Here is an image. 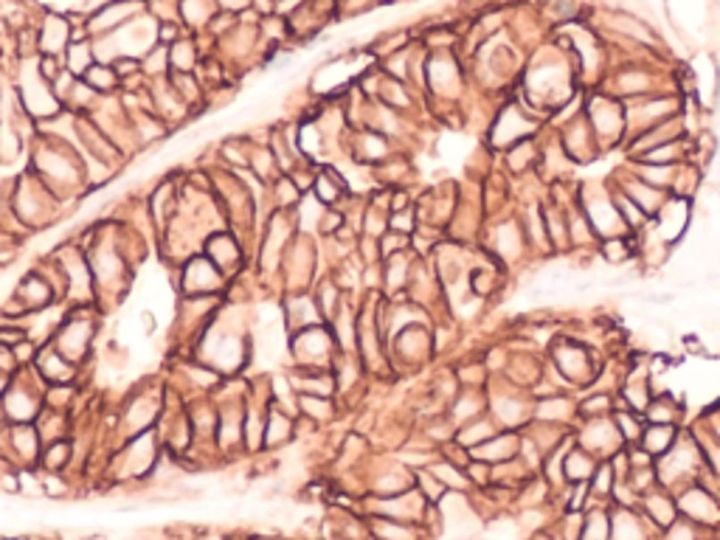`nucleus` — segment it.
Instances as JSON below:
<instances>
[{
	"label": "nucleus",
	"mask_w": 720,
	"mask_h": 540,
	"mask_svg": "<svg viewBox=\"0 0 720 540\" xmlns=\"http://www.w3.org/2000/svg\"><path fill=\"white\" fill-rule=\"evenodd\" d=\"M37 442H40V434H37L31 426H26V422H23V426L12 428V445H14V451H21L26 459H31V456L37 459V453H40V451H37Z\"/></svg>",
	"instance_id": "25"
},
{
	"label": "nucleus",
	"mask_w": 720,
	"mask_h": 540,
	"mask_svg": "<svg viewBox=\"0 0 720 540\" xmlns=\"http://www.w3.org/2000/svg\"><path fill=\"white\" fill-rule=\"evenodd\" d=\"M614 422L619 428V436L625 445H639L641 434H645V422H641V414L631 411V409H616L614 411Z\"/></svg>",
	"instance_id": "22"
},
{
	"label": "nucleus",
	"mask_w": 720,
	"mask_h": 540,
	"mask_svg": "<svg viewBox=\"0 0 720 540\" xmlns=\"http://www.w3.org/2000/svg\"><path fill=\"white\" fill-rule=\"evenodd\" d=\"M6 414L9 417H14V419H21V422H26V419H31L34 414H37V400L29 394V392H23V389H14L9 392V405H6Z\"/></svg>",
	"instance_id": "24"
},
{
	"label": "nucleus",
	"mask_w": 720,
	"mask_h": 540,
	"mask_svg": "<svg viewBox=\"0 0 720 540\" xmlns=\"http://www.w3.org/2000/svg\"><path fill=\"white\" fill-rule=\"evenodd\" d=\"M82 80L99 93V96H110V93H115L122 88V76H119V71L113 68V63H96Z\"/></svg>",
	"instance_id": "19"
},
{
	"label": "nucleus",
	"mask_w": 720,
	"mask_h": 540,
	"mask_svg": "<svg viewBox=\"0 0 720 540\" xmlns=\"http://www.w3.org/2000/svg\"><path fill=\"white\" fill-rule=\"evenodd\" d=\"M183 284L189 296H208L223 284V270L211 259H194L183 270Z\"/></svg>",
	"instance_id": "7"
},
{
	"label": "nucleus",
	"mask_w": 720,
	"mask_h": 540,
	"mask_svg": "<svg viewBox=\"0 0 720 540\" xmlns=\"http://www.w3.org/2000/svg\"><path fill=\"white\" fill-rule=\"evenodd\" d=\"M628 181H631V183H625V189H622V191H625V195H628V198H631V200H633V203L653 220V217L658 215V208L667 203L670 195H667L665 189L650 186L648 181H641V178H628Z\"/></svg>",
	"instance_id": "11"
},
{
	"label": "nucleus",
	"mask_w": 720,
	"mask_h": 540,
	"mask_svg": "<svg viewBox=\"0 0 720 540\" xmlns=\"http://www.w3.org/2000/svg\"><path fill=\"white\" fill-rule=\"evenodd\" d=\"M217 0H181V23L186 31H208L211 21L217 17Z\"/></svg>",
	"instance_id": "12"
},
{
	"label": "nucleus",
	"mask_w": 720,
	"mask_h": 540,
	"mask_svg": "<svg viewBox=\"0 0 720 540\" xmlns=\"http://www.w3.org/2000/svg\"><path fill=\"white\" fill-rule=\"evenodd\" d=\"M4 419H6V411H4V409H0V422H4Z\"/></svg>",
	"instance_id": "32"
},
{
	"label": "nucleus",
	"mask_w": 720,
	"mask_h": 540,
	"mask_svg": "<svg viewBox=\"0 0 720 540\" xmlns=\"http://www.w3.org/2000/svg\"><path fill=\"white\" fill-rule=\"evenodd\" d=\"M37 366H40L43 377L56 383V385H65L73 377V360H68L60 350H54V346H48V350L40 355Z\"/></svg>",
	"instance_id": "15"
},
{
	"label": "nucleus",
	"mask_w": 720,
	"mask_h": 540,
	"mask_svg": "<svg viewBox=\"0 0 720 540\" xmlns=\"http://www.w3.org/2000/svg\"><path fill=\"white\" fill-rule=\"evenodd\" d=\"M299 405L307 417H316V419H326L329 417V400L326 397H318V394H301L299 397Z\"/></svg>",
	"instance_id": "27"
},
{
	"label": "nucleus",
	"mask_w": 720,
	"mask_h": 540,
	"mask_svg": "<svg viewBox=\"0 0 720 540\" xmlns=\"http://www.w3.org/2000/svg\"><path fill=\"white\" fill-rule=\"evenodd\" d=\"M284 313H287V324L296 326V330H307V326L318 324V304L309 296H301V293L287 299Z\"/></svg>",
	"instance_id": "16"
},
{
	"label": "nucleus",
	"mask_w": 720,
	"mask_h": 540,
	"mask_svg": "<svg viewBox=\"0 0 720 540\" xmlns=\"http://www.w3.org/2000/svg\"><path fill=\"white\" fill-rule=\"evenodd\" d=\"M557 358H566V363H557L560 366V372L563 377H566L572 385H582V380H591V360H589V352L582 350V346L577 343H566V346H560L557 350Z\"/></svg>",
	"instance_id": "10"
},
{
	"label": "nucleus",
	"mask_w": 720,
	"mask_h": 540,
	"mask_svg": "<svg viewBox=\"0 0 720 540\" xmlns=\"http://www.w3.org/2000/svg\"><path fill=\"white\" fill-rule=\"evenodd\" d=\"M73 26L68 21V14H54L46 12L43 23L37 26V46H40V54H51V56H65L68 46L73 43Z\"/></svg>",
	"instance_id": "4"
},
{
	"label": "nucleus",
	"mask_w": 720,
	"mask_h": 540,
	"mask_svg": "<svg viewBox=\"0 0 720 540\" xmlns=\"http://www.w3.org/2000/svg\"><path fill=\"white\" fill-rule=\"evenodd\" d=\"M535 540H560V537H555V535H540V537H535Z\"/></svg>",
	"instance_id": "31"
},
{
	"label": "nucleus",
	"mask_w": 720,
	"mask_h": 540,
	"mask_svg": "<svg viewBox=\"0 0 720 540\" xmlns=\"http://www.w3.org/2000/svg\"><path fill=\"white\" fill-rule=\"evenodd\" d=\"M267 428H270V431H265L267 445H276L279 439H287L290 436V419L282 417L279 411H274V417H270V422H267Z\"/></svg>",
	"instance_id": "29"
},
{
	"label": "nucleus",
	"mask_w": 720,
	"mask_h": 540,
	"mask_svg": "<svg viewBox=\"0 0 720 540\" xmlns=\"http://www.w3.org/2000/svg\"><path fill=\"white\" fill-rule=\"evenodd\" d=\"M675 504H678L681 518L692 520V524H698V527H717L720 524L717 498L709 490L700 487L698 481H692V485H687L684 490L678 493Z\"/></svg>",
	"instance_id": "2"
},
{
	"label": "nucleus",
	"mask_w": 720,
	"mask_h": 540,
	"mask_svg": "<svg viewBox=\"0 0 720 540\" xmlns=\"http://www.w3.org/2000/svg\"><path fill=\"white\" fill-rule=\"evenodd\" d=\"M372 532L380 540H417L414 527H408L405 520H392V518H380L372 524Z\"/></svg>",
	"instance_id": "23"
},
{
	"label": "nucleus",
	"mask_w": 720,
	"mask_h": 540,
	"mask_svg": "<svg viewBox=\"0 0 720 540\" xmlns=\"http://www.w3.org/2000/svg\"><path fill=\"white\" fill-rule=\"evenodd\" d=\"M169 65L172 73H194L198 68V46H194L191 37H181L169 46Z\"/></svg>",
	"instance_id": "18"
},
{
	"label": "nucleus",
	"mask_w": 720,
	"mask_h": 540,
	"mask_svg": "<svg viewBox=\"0 0 720 540\" xmlns=\"http://www.w3.org/2000/svg\"><path fill=\"white\" fill-rule=\"evenodd\" d=\"M675 439H678V426H658V422H653V426H645L639 448L650 453L653 459H661L675 445Z\"/></svg>",
	"instance_id": "14"
},
{
	"label": "nucleus",
	"mask_w": 720,
	"mask_h": 540,
	"mask_svg": "<svg viewBox=\"0 0 720 540\" xmlns=\"http://www.w3.org/2000/svg\"><path fill=\"white\" fill-rule=\"evenodd\" d=\"M648 518L633 507L611 510V540H648Z\"/></svg>",
	"instance_id": "9"
},
{
	"label": "nucleus",
	"mask_w": 720,
	"mask_h": 540,
	"mask_svg": "<svg viewBox=\"0 0 720 540\" xmlns=\"http://www.w3.org/2000/svg\"><path fill=\"white\" fill-rule=\"evenodd\" d=\"M51 293H54V287L40 276V274H31L23 279V284L17 287V299H21L26 304V310H40L43 304L51 301Z\"/></svg>",
	"instance_id": "17"
},
{
	"label": "nucleus",
	"mask_w": 720,
	"mask_h": 540,
	"mask_svg": "<svg viewBox=\"0 0 720 540\" xmlns=\"http://www.w3.org/2000/svg\"><path fill=\"white\" fill-rule=\"evenodd\" d=\"M63 63H65V71H71L73 76H82L99 63L96 60V48H93V40L90 37H73V43L68 46L65 56H63Z\"/></svg>",
	"instance_id": "13"
},
{
	"label": "nucleus",
	"mask_w": 720,
	"mask_h": 540,
	"mask_svg": "<svg viewBox=\"0 0 720 540\" xmlns=\"http://www.w3.org/2000/svg\"><path fill=\"white\" fill-rule=\"evenodd\" d=\"M580 540H611V512L606 507L586 510L580 527Z\"/></svg>",
	"instance_id": "20"
},
{
	"label": "nucleus",
	"mask_w": 720,
	"mask_h": 540,
	"mask_svg": "<svg viewBox=\"0 0 720 540\" xmlns=\"http://www.w3.org/2000/svg\"><path fill=\"white\" fill-rule=\"evenodd\" d=\"M518 451H521V434L518 431H498L487 442L470 448V459L487 461V465H501V461L515 459Z\"/></svg>",
	"instance_id": "6"
},
{
	"label": "nucleus",
	"mask_w": 720,
	"mask_h": 540,
	"mask_svg": "<svg viewBox=\"0 0 720 540\" xmlns=\"http://www.w3.org/2000/svg\"><path fill=\"white\" fill-rule=\"evenodd\" d=\"M240 257V245L233 242L228 234H217L208 240V259L217 265L223 274H228V265H233Z\"/></svg>",
	"instance_id": "21"
},
{
	"label": "nucleus",
	"mask_w": 720,
	"mask_h": 540,
	"mask_svg": "<svg viewBox=\"0 0 720 540\" xmlns=\"http://www.w3.org/2000/svg\"><path fill=\"white\" fill-rule=\"evenodd\" d=\"M698 524H692V520L687 518H678L673 527L665 529V540H700L698 537Z\"/></svg>",
	"instance_id": "28"
},
{
	"label": "nucleus",
	"mask_w": 720,
	"mask_h": 540,
	"mask_svg": "<svg viewBox=\"0 0 720 540\" xmlns=\"http://www.w3.org/2000/svg\"><path fill=\"white\" fill-rule=\"evenodd\" d=\"M329 352H333V335L318 324L301 330L293 341V355L304 369H321L329 358Z\"/></svg>",
	"instance_id": "3"
},
{
	"label": "nucleus",
	"mask_w": 720,
	"mask_h": 540,
	"mask_svg": "<svg viewBox=\"0 0 720 540\" xmlns=\"http://www.w3.org/2000/svg\"><path fill=\"white\" fill-rule=\"evenodd\" d=\"M597 468H599V459L591 451L577 445V442L566 451V456H563V478H566V485H589Z\"/></svg>",
	"instance_id": "8"
},
{
	"label": "nucleus",
	"mask_w": 720,
	"mask_h": 540,
	"mask_svg": "<svg viewBox=\"0 0 720 540\" xmlns=\"http://www.w3.org/2000/svg\"><path fill=\"white\" fill-rule=\"evenodd\" d=\"M639 512L648 518V524H653V529H661V532L673 527L681 518L675 498L667 490H648L639 501Z\"/></svg>",
	"instance_id": "5"
},
{
	"label": "nucleus",
	"mask_w": 720,
	"mask_h": 540,
	"mask_svg": "<svg viewBox=\"0 0 720 540\" xmlns=\"http://www.w3.org/2000/svg\"><path fill=\"white\" fill-rule=\"evenodd\" d=\"M586 419H594V417H611L614 414V397L611 394H591L589 400L580 402L577 409Z\"/></svg>",
	"instance_id": "26"
},
{
	"label": "nucleus",
	"mask_w": 720,
	"mask_h": 540,
	"mask_svg": "<svg viewBox=\"0 0 720 540\" xmlns=\"http://www.w3.org/2000/svg\"><path fill=\"white\" fill-rule=\"evenodd\" d=\"M65 459H68V445H65V442H54V445L48 448V453H46V465L51 470L54 468H63Z\"/></svg>",
	"instance_id": "30"
},
{
	"label": "nucleus",
	"mask_w": 720,
	"mask_h": 540,
	"mask_svg": "<svg viewBox=\"0 0 720 540\" xmlns=\"http://www.w3.org/2000/svg\"><path fill=\"white\" fill-rule=\"evenodd\" d=\"M574 439H577V445L591 451L599 461L611 459L614 453H619L622 448H625V442H622L619 428H616V422H614V414L611 417L586 419V426H582V431Z\"/></svg>",
	"instance_id": "1"
}]
</instances>
